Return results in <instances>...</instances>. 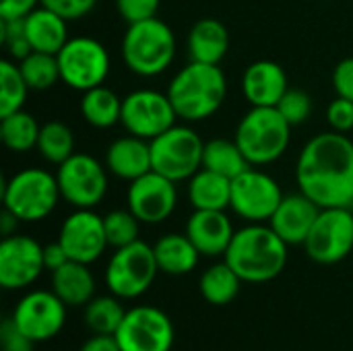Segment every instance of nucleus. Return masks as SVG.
<instances>
[{
  "label": "nucleus",
  "instance_id": "obj_32",
  "mask_svg": "<svg viewBox=\"0 0 353 351\" xmlns=\"http://www.w3.org/2000/svg\"><path fill=\"white\" fill-rule=\"evenodd\" d=\"M83 308H85V312H83L85 325L95 335H116L126 317V310H124L120 298H116L114 294L95 296Z\"/></svg>",
  "mask_w": 353,
  "mask_h": 351
},
{
  "label": "nucleus",
  "instance_id": "obj_12",
  "mask_svg": "<svg viewBox=\"0 0 353 351\" xmlns=\"http://www.w3.org/2000/svg\"><path fill=\"white\" fill-rule=\"evenodd\" d=\"M283 197L279 182L271 174L250 166L232 180L230 209L248 223H269Z\"/></svg>",
  "mask_w": 353,
  "mask_h": 351
},
{
  "label": "nucleus",
  "instance_id": "obj_18",
  "mask_svg": "<svg viewBox=\"0 0 353 351\" xmlns=\"http://www.w3.org/2000/svg\"><path fill=\"white\" fill-rule=\"evenodd\" d=\"M58 242L64 246L70 261L91 265L95 263L108 244L103 217L93 209H74L60 225Z\"/></svg>",
  "mask_w": 353,
  "mask_h": 351
},
{
  "label": "nucleus",
  "instance_id": "obj_22",
  "mask_svg": "<svg viewBox=\"0 0 353 351\" xmlns=\"http://www.w3.org/2000/svg\"><path fill=\"white\" fill-rule=\"evenodd\" d=\"M105 168L112 176L132 182L153 170L151 143L147 139L126 134L110 143L105 151Z\"/></svg>",
  "mask_w": 353,
  "mask_h": 351
},
{
  "label": "nucleus",
  "instance_id": "obj_37",
  "mask_svg": "<svg viewBox=\"0 0 353 351\" xmlns=\"http://www.w3.org/2000/svg\"><path fill=\"white\" fill-rule=\"evenodd\" d=\"M275 108L281 112V116L292 126H300L312 114V97L302 89H288L285 95L281 97V101Z\"/></svg>",
  "mask_w": 353,
  "mask_h": 351
},
{
  "label": "nucleus",
  "instance_id": "obj_33",
  "mask_svg": "<svg viewBox=\"0 0 353 351\" xmlns=\"http://www.w3.org/2000/svg\"><path fill=\"white\" fill-rule=\"evenodd\" d=\"M39 155L54 166L64 163L70 155H74V134L70 130V126H66L60 120H50L46 124H41L39 130V139H37V147Z\"/></svg>",
  "mask_w": 353,
  "mask_h": 351
},
{
  "label": "nucleus",
  "instance_id": "obj_36",
  "mask_svg": "<svg viewBox=\"0 0 353 351\" xmlns=\"http://www.w3.org/2000/svg\"><path fill=\"white\" fill-rule=\"evenodd\" d=\"M103 228L110 248H122L139 240L141 234V221L139 217L126 207V209H114L103 215Z\"/></svg>",
  "mask_w": 353,
  "mask_h": 351
},
{
  "label": "nucleus",
  "instance_id": "obj_6",
  "mask_svg": "<svg viewBox=\"0 0 353 351\" xmlns=\"http://www.w3.org/2000/svg\"><path fill=\"white\" fill-rule=\"evenodd\" d=\"M62 199L56 174L43 168H25L2 186V205L21 223H37L54 213Z\"/></svg>",
  "mask_w": 353,
  "mask_h": 351
},
{
  "label": "nucleus",
  "instance_id": "obj_2",
  "mask_svg": "<svg viewBox=\"0 0 353 351\" xmlns=\"http://www.w3.org/2000/svg\"><path fill=\"white\" fill-rule=\"evenodd\" d=\"M288 244L269 223H248L236 230L223 261L244 283H269L288 265Z\"/></svg>",
  "mask_w": 353,
  "mask_h": 351
},
{
  "label": "nucleus",
  "instance_id": "obj_15",
  "mask_svg": "<svg viewBox=\"0 0 353 351\" xmlns=\"http://www.w3.org/2000/svg\"><path fill=\"white\" fill-rule=\"evenodd\" d=\"M178 205L176 182L151 170L145 176L128 182L126 207L139 217L141 223L157 225L172 217Z\"/></svg>",
  "mask_w": 353,
  "mask_h": 351
},
{
  "label": "nucleus",
  "instance_id": "obj_17",
  "mask_svg": "<svg viewBox=\"0 0 353 351\" xmlns=\"http://www.w3.org/2000/svg\"><path fill=\"white\" fill-rule=\"evenodd\" d=\"M43 265V246L25 234H12L0 242V285L4 290H25L39 279Z\"/></svg>",
  "mask_w": 353,
  "mask_h": 351
},
{
  "label": "nucleus",
  "instance_id": "obj_45",
  "mask_svg": "<svg viewBox=\"0 0 353 351\" xmlns=\"http://www.w3.org/2000/svg\"><path fill=\"white\" fill-rule=\"evenodd\" d=\"M79 351H122L116 335H91Z\"/></svg>",
  "mask_w": 353,
  "mask_h": 351
},
{
  "label": "nucleus",
  "instance_id": "obj_47",
  "mask_svg": "<svg viewBox=\"0 0 353 351\" xmlns=\"http://www.w3.org/2000/svg\"><path fill=\"white\" fill-rule=\"evenodd\" d=\"M352 211H353V205H352Z\"/></svg>",
  "mask_w": 353,
  "mask_h": 351
},
{
  "label": "nucleus",
  "instance_id": "obj_34",
  "mask_svg": "<svg viewBox=\"0 0 353 351\" xmlns=\"http://www.w3.org/2000/svg\"><path fill=\"white\" fill-rule=\"evenodd\" d=\"M29 85L17 62L10 58L0 62V118L23 110L29 93Z\"/></svg>",
  "mask_w": 353,
  "mask_h": 351
},
{
  "label": "nucleus",
  "instance_id": "obj_13",
  "mask_svg": "<svg viewBox=\"0 0 353 351\" xmlns=\"http://www.w3.org/2000/svg\"><path fill=\"white\" fill-rule=\"evenodd\" d=\"M178 120L174 103L168 93L155 89H137L122 97L120 124L128 134L153 141Z\"/></svg>",
  "mask_w": 353,
  "mask_h": 351
},
{
  "label": "nucleus",
  "instance_id": "obj_20",
  "mask_svg": "<svg viewBox=\"0 0 353 351\" xmlns=\"http://www.w3.org/2000/svg\"><path fill=\"white\" fill-rule=\"evenodd\" d=\"M184 234L196 246L201 257L213 259V257H225L236 230L225 211L194 209L186 221Z\"/></svg>",
  "mask_w": 353,
  "mask_h": 351
},
{
  "label": "nucleus",
  "instance_id": "obj_44",
  "mask_svg": "<svg viewBox=\"0 0 353 351\" xmlns=\"http://www.w3.org/2000/svg\"><path fill=\"white\" fill-rule=\"evenodd\" d=\"M70 259L64 250V246L56 240V242H50L43 246V265L50 273H54L56 269H60L62 265H66Z\"/></svg>",
  "mask_w": 353,
  "mask_h": 351
},
{
  "label": "nucleus",
  "instance_id": "obj_41",
  "mask_svg": "<svg viewBox=\"0 0 353 351\" xmlns=\"http://www.w3.org/2000/svg\"><path fill=\"white\" fill-rule=\"evenodd\" d=\"M99 0H39L41 6L58 12L66 21H77L85 14H89Z\"/></svg>",
  "mask_w": 353,
  "mask_h": 351
},
{
  "label": "nucleus",
  "instance_id": "obj_14",
  "mask_svg": "<svg viewBox=\"0 0 353 351\" xmlns=\"http://www.w3.org/2000/svg\"><path fill=\"white\" fill-rule=\"evenodd\" d=\"M122 351H172L176 329L172 319L157 306H134L116 333Z\"/></svg>",
  "mask_w": 353,
  "mask_h": 351
},
{
  "label": "nucleus",
  "instance_id": "obj_7",
  "mask_svg": "<svg viewBox=\"0 0 353 351\" xmlns=\"http://www.w3.org/2000/svg\"><path fill=\"white\" fill-rule=\"evenodd\" d=\"M159 273L153 246L137 240L116 248L105 265V288L120 300H134L149 292Z\"/></svg>",
  "mask_w": 353,
  "mask_h": 351
},
{
  "label": "nucleus",
  "instance_id": "obj_35",
  "mask_svg": "<svg viewBox=\"0 0 353 351\" xmlns=\"http://www.w3.org/2000/svg\"><path fill=\"white\" fill-rule=\"evenodd\" d=\"M23 79L27 81L31 91H48L52 89L60 79V66L56 54H46V52H31L27 58L17 62Z\"/></svg>",
  "mask_w": 353,
  "mask_h": 351
},
{
  "label": "nucleus",
  "instance_id": "obj_3",
  "mask_svg": "<svg viewBox=\"0 0 353 351\" xmlns=\"http://www.w3.org/2000/svg\"><path fill=\"white\" fill-rule=\"evenodd\" d=\"M178 118L184 122H203L219 112L228 95V79L219 64L188 62L180 68L165 91Z\"/></svg>",
  "mask_w": 353,
  "mask_h": 351
},
{
  "label": "nucleus",
  "instance_id": "obj_24",
  "mask_svg": "<svg viewBox=\"0 0 353 351\" xmlns=\"http://www.w3.org/2000/svg\"><path fill=\"white\" fill-rule=\"evenodd\" d=\"M25 35L35 52L58 54L70 37L68 21L39 4L25 17Z\"/></svg>",
  "mask_w": 353,
  "mask_h": 351
},
{
  "label": "nucleus",
  "instance_id": "obj_38",
  "mask_svg": "<svg viewBox=\"0 0 353 351\" xmlns=\"http://www.w3.org/2000/svg\"><path fill=\"white\" fill-rule=\"evenodd\" d=\"M327 122L331 126V130L335 132H352L353 130V101L345 97H335L329 106H327Z\"/></svg>",
  "mask_w": 353,
  "mask_h": 351
},
{
  "label": "nucleus",
  "instance_id": "obj_39",
  "mask_svg": "<svg viewBox=\"0 0 353 351\" xmlns=\"http://www.w3.org/2000/svg\"><path fill=\"white\" fill-rule=\"evenodd\" d=\"M159 4L161 0H116V8L126 25L157 17Z\"/></svg>",
  "mask_w": 353,
  "mask_h": 351
},
{
  "label": "nucleus",
  "instance_id": "obj_42",
  "mask_svg": "<svg viewBox=\"0 0 353 351\" xmlns=\"http://www.w3.org/2000/svg\"><path fill=\"white\" fill-rule=\"evenodd\" d=\"M333 89L339 97L353 101V56L343 58L333 70Z\"/></svg>",
  "mask_w": 353,
  "mask_h": 351
},
{
  "label": "nucleus",
  "instance_id": "obj_25",
  "mask_svg": "<svg viewBox=\"0 0 353 351\" xmlns=\"http://www.w3.org/2000/svg\"><path fill=\"white\" fill-rule=\"evenodd\" d=\"M52 292L66 306H85L95 298V277L85 263L68 261L52 273Z\"/></svg>",
  "mask_w": 353,
  "mask_h": 351
},
{
  "label": "nucleus",
  "instance_id": "obj_8",
  "mask_svg": "<svg viewBox=\"0 0 353 351\" xmlns=\"http://www.w3.org/2000/svg\"><path fill=\"white\" fill-rule=\"evenodd\" d=\"M151 143L153 170L178 182H188L203 168L205 141L192 126L174 124Z\"/></svg>",
  "mask_w": 353,
  "mask_h": 351
},
{
  "label": "nucleus",
  "instance_id": "obj_27",
  "mask_svg": "<svg viewBox=\"0 0 353 351\" xmlns=\"http://www.w3.org/2000/svg\"><path fill=\"white\" fill-rule=\"evenodd\" d=\"M188 201L192 209L205 211H225L232 203V180L201 168L188 180Z\"/></svg>",
  "mask_w": 353,
  "mask_h": 351
},
{
  "label": "nucleus",
  "instance_id": "obj_23",
  "mask_svg": "<svg viewBox=\"0 0 353 351\" xmlns=\"http://www.w3.org/2000/svg\"><path fill=\"white\" fill-rule=\"evenodd\" d=\"M186 46L192 62L219 64L230 50V31L219 19L205 17L190 27Z\"/></svg>",
  "mask_w": 353,
  "mask_h": 351
},
{
  "label": "nucleus",
  "instance_id": "obj_11",
  "mask_svg": "<svg viewBox=\"0 0 353 351\" xmlns=\"http://www.w3.org/2000/svg\"><path fill=\"white\" fill-rule=\"evenodd\" d=\"M304 250L310 261L319 265H337L345 261L353 250V211L352 207L321 209Z\"/></svg>",
  "mask_w": 353,
  "mask_h": 351
},
{
  "label": "nucleus",
  "instance_id": "obj_29",
  "mask_svg": "<svg viewBox=\"0 0 353 351\" xmlns=\"http://www.w3.org/2000/svg\"><path fill=\"white\" fill-rule=\"evenodd\" d=\"M242 283L244 281L240 279V275L225 261H221L203 271L199 279V292L205 302L213 306H225L238 298Z\"/></svg>",
  "mask_w": 353,
  "mask_h": 351
},
{
  "label": "nucleus",
  "instance_id": "obj_26",
  "mask_svg": "<svg viewBox=\"0 0 353 351\" xmlns=\"http://www.w3.org/2000/svg\"><path fill=\"white\" fill-rule=\"evenodd\" d=\"M153 252H155L159 273H165L172 277L192 273L201 259V252L190 242V238L186 234H176V232L161 236L153 244Z\"/></svg>",
  "mask_w": 353,
  "mask_h": 351
},
{
  "label": "nucleus",
  "instance_id": "obj_19",
  "mask_svg": "<svg viewBox=\"0 0 353 351\" xmlns=\"http://www.w3.org/2000/svg\"><path fill=\"white\" fill-rule=\"evenodd\" d=\"M319 213H321V207L312 199H308L304 192L298 190L281 199L279 207L269 219V225L277 232V236L288 246H304Z\"/></svg>",
  "mask_w": 353,
  "mask_h": 351
},
{
  "label": "nucleus",
  "instance_id": "obj_5",
  "mask_svg": "<svg viewBox=\"0 0 353 351\" xmlns=\"http://www.w3.org/2000/svg\"><path fill=\"white\" fill-rule=\"evenodd\" d=\"M292 124L277 108H254L240 118L236 126V143L250 166L275 163L290 147Z\"/></svg>",
  "mask_w": 353,
  "mask_h": 351
},
{
  "label": "nucleus",
  "instance_id": "obj_4",
  "mask_svg": "<svg viewBox=\"0 0 353 351\" xmlns=\"http://www.w3.org/2000/svg\"><path fill=\"white\" fill-rule=\"evenodd\" d=\"M176 35L172 27L157 19L130 23L122 37V60L126 68L139 77L151 79L165 72L176 58Z\"/></svg>",
  "mask_w": 353,
  "mask_h": 351
},
{
  "label": "nucleus",
  "instance_id": "obj_21",
  "mask_svg": "<svg viewBox=\"0 0 353 351\" xmlns=\"http://www.w3.org/2000/svg\"><path fill=\"white\" fill-rule=\"evenodd\" d=\"M240 87L246 101L254 108H275L290 89L283 66L273 60H256L248 64Z\"/></svg>",
  "mask_w": 353,
  "mask_h": 351
},
{
  "label": "nucleus",
  "instance_id": "obj_9",
  "mask_svg": "<svg viewBox=\"0 0 353 351\" xmlns=\"http://www.w3.org/2000/svg\"><path fill=\"white\" fill-rule=\"evenodd\" d=\"M56 58L62 83L81 93L103 85L112 66L108 48L91 35L68 37Z\"/></svg>",
  "mask_w": 353,
  "mask_h": 351
},
{
  "label": "nucleus",
  "instance_id": "obj_16",
  "mask_svg": "<svg viewBox=\"0 0 353 351\" xmlns=\"http://www.w3.org/2000/svg\"><path fill=\"white\" fill-rule=\"evenodd\" d=\"M10 319L35 343L50 341L66 323V304L54 292L33 290L17 302Z\"/></svg>",
  "mask_w": 353,
  "mask_h": 351
},
{
  "label": "nucleus",
  "instance_id": "obj_30",
  "mask_svg": "<svg viewBox=\"0 0 353 351\" xmlns=\"http://www.w3.org/2000/svg\"><path fill=\"white\" fill-rule=\"evenodd\" d=\"M203 168L234 180L244 170H248L250 163L238 147L236 139H211L205 143Z\"/></svg>",
  "mask_w": 353,
  "mask_h": 351
},
{
  "label": "nucleus",
  "instance_id": "obj_40",
  "mask_svg": "<svg viewBox=\"0 0 353 351\" xmlns=\"http://www.w3.org/2000/svg\"><path fill=\"white\" fill-rule=\"evenodd\" d=\"M0 345L2 351H33L35 350V341L23 333L17 323L12 319H6L0 325Z\"/></svg>",
  "mask_w": 353,
  "mask_h": 351
},
{
  "label": "nucleus",
  "instance_id": "obj_1",
  "mask_svg": "<svg viewBox=\"0 0 353 351\" xmlns=\"http://www.w3.org/2000/svg\"><path fill=\"white\" fill-rule=\"evenodd\" d=\"M300 192L321 209L353 205V141L343 132H319L300 151L296 163Z\"/></svg>",
  "mask_w": 353,
  "mask_h": 351
},
{
  "label": "nucleus",
  "instance_id": "obj_43",
  "mask_svg": "<svg viewBox=\"0 0 353 351\" xmlns=\"http://www.w3.org/2000/svg\"><path fill=\"white\" fill-rule=\"evenodd\" d=\"M37 6L39 0H0V19H21Z\"/></svg>",
  "mask_w": 353,
  "mask_h": 351
},
{
  "label": "nucleus",
  "instance_id": "obj_31",
  "mask_svg": "<svg viewBox=\"0 0 353 351\" xmlns=\"http://www.w3.org/2000/svg\"><path fill=\"white\" fill-rule=\"evenodd\" d=\"M41 124L25 110L12 112L0 118V139L4 147L12 153H27L37 147Z\"/></svg>",
  "mask_w": 353,
  "mask_h": 351
},
{
  "label": "nucleus",
  "instance_id": "obj_28",
  "mask_svg": "<svg viewBox=\"0 0 353 351\" xmlns=\"http://www.w3.org/2000/svg\"><path fill=\"white\" fill-rule=\"evenodd\" d=\"M81 114L85 122L93 128H99V130L112 128L120 122L122 97L105 85L93 87L85 91L81 97Z\"/></svg>",
  "mask_w": 353,
  "mask_h": 351
},
{
  "label": "nucleus",
  "instance_id": "obj_46",
  "mask_svg": "<svg viewBox=\"0 0 353 351\" xmlns=\"http://www.w3.org/2000/svg\"><path fill=\"white\" fill-rule=\"evenodd\" d=\"M19 223H21V219L17 215H12L8 209H2V215H0V232H2V238L17 234Z\"/></svg>",
  "mask_w": 353,
  "mask_h": 351
},
{
  "label": "nucleus",
  "instance_id": "obj_10",
  "mask_svg": "<svg viewBox=\"0 0 353 351\" xmlns=\"http://www.w3.org/2000/svg\"><path fill=\"white\" fill-rule=\"evenodd\" d=\"M62 199L74 209H95L108 194V168L89 153H74L56 170Z\"/></svg>",
  "mask_w": 353,
  "mask_h": 351
}]
</instances>
